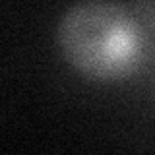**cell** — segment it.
<instances>
[{"instance_id":"cell-1","label":"cell","mask_w":155,"mask_h":155,"mask_svg":"<svg viewBox=\"0 0 155 155\" xmlns=\"http://www.w3.org/2000/svg\"><path fill=\"white\" fill-rule=\"evenodd\" d=\"M56 43L72 68L99 81L134 76L147 58V33L120 4L84 0L58 21Z\"/></svg>"}]
</instances>
